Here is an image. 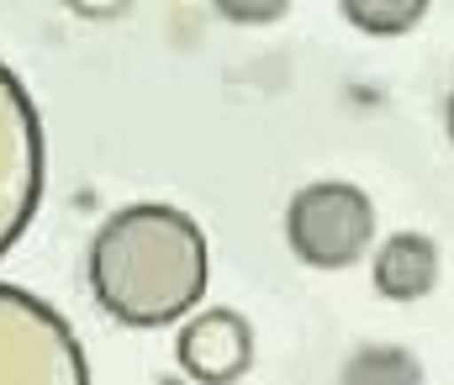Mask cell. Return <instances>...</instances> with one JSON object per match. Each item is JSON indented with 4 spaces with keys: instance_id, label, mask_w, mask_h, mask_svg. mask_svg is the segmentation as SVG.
<instances>
[{
    "instance_id": "obj_9",
    "label": "cell",
    "mask_w": 454,
    "mask_h": 385,
    "mask_svg": "<svg viewBox=\"0 0 454 385\" xmlns=\"http://www.w3.org/2000/svg\"><path fill=\"white\" fill-rule=\"evenodd\" d=\"M223 16H232V21H275L280 5H223Z\"/></svg>"
},
{
    "instance_id": "obj_3",
    "label": "cell",
    "mask_w": 454,
    "mask_h": 385,
    "mask_svg": "<svg viewBox=\"0 0 454 385\" xmlns=\"http://www.w3.org/2000/svg\"><path fill=\"white\" fill-rule=\"evenodd\" d=\"M43 180H48V137L32 90L21 74L0 58V258L21 243L43 206Z\"/></svg>"
},
{
    "instance_id": "obj_10",
    "label": "cell",
    "mask_w": 454,
    "mask_h": 385,
    "mask_svg": "<svg viewBox=\"0 0 454 385\" xmlns=\"http://www.w3.org/2000/svg\"><path fill=\"white\" fill-rule=\"evenodd\" d=\"M444 122H450V142H454V90H450V106H444Z\"/></svg>"
},
{
    "instance_id": "obj_2",
    "label": "cell",
    "mask_w": 454,
    "mask_h": 385,
    "mask_svg": "<svg viewBox=\"0 0 454 385\" xmlns=\"http://www.w3.org/2000/svg\"><path fill=\"white\" fill-rule=\"evenodd\" d=\"M0 385H90V359L43 296L0 280Z\"/></svg>"
},
{
    "instance_id": "obj_6",
    "label": "cell",
    "mask_w": 454,
    "mask_h": 385,
    "mask_svg": "<svg viewBox=\"0 0 454 385\" xmlns=\"http://www.w3.org/2000/svg\"><path fill=\"white\" fill-rule=\"evenodd\" d=\"M439 285V243L428 233H391L375 249V290L386 301H423Z\"/></svg>"
},
{
    "instance_id": "obj_8",
    "label": "cell",
    "mask_w": 454,
    "mask_h": 385,
    "mask_svg": "<svg viewBox=\"0 0 454 385\" xmlns=\"http://www.w3.org/2000/svg\"><path fill=\"white\" fill-rule=\"evenodd\" d=\"M423 16H428V5H423V0H391V5L348 0V5H343V21H348V27H359V32H370V37H402V32H412Z\"/></svg>"
},
{
    "instance_id": "obj_4",
    "label": "cell",
    "mask_w": 454,
    "mask_h": 385,
    "mask_svg": "<svg viewBox=\"0 0 454 385\" xmlns=\"http://www.w3.org/2000/svg\"><path fill=\"white\" fill-rule=\"evenodd\" d=\"M286 243L312 269H348L375 243V206L348 180L301 185L286 206Z\"/></svg>"
},
{
    "instance_id": "obj_7",
    "label": "cell",
    "mask_w": 454,
    "mask_h": 385,
    "mask_svg": "<svg viewBox=\"0 0 454 385\" xmlns=\"http://www.w3.org/2000/svg\"><path fill=\"white\" fill-rule=\"evenodd\" d=\"M339 385H423V365L402 343H364L348 354Z\"/></svg>"
},
{
    "instance_id": "obj_1",
    "label": "cell",
    "mask_w": 454,
    "mask_h": 385,
    "mask_svg": "<svg viewBox=\"0 0 454 385\" xmlns=\"http://www.w3.org/2000/svg\"><path fill=\"white\" fill-rule=\"evenodd\" d=\"M212 280V249L191 212L169 201H132L90 238L96 306L121 327H175L185 322Z\"/></svg>"
},
{
    "instance_id": "obj_5",
    "label": "cell",
    "mask_w": 454,
    "mask_h": 385,
    "mask_svg": "<svg viewBox=\"0 0 454 385\" xmlns=\"http://www.w3.org/2000/svg\"><path fill=\"white\" fill-rule=\"evenodd\" d=\"M175 354H180V370L196 385H232V381H243L248 365H254V327L232 306L196 312L180 327Z\"/></svg>"
}]
</instances>
